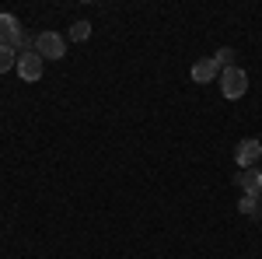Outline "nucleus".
<instances>
[{"label":"nucleus","instance_id":"7ed1b4c3","mask_svg":"<svg viewBox=\"0 0 262 259\" xmlns=\"http://www.w3.org/2000/svg\"><path fill=\"white\" fill-rule=\"evenodd\" d=\"M234 165L238 168H255V165H262V140L255 137H245L238 147H234Z\"/></svg>","mask_w":262,"mask_h":259},{"label":"nucleus","instance_id":"6e6552de","mask_svg":"<svg viewBox=\"0 0 262 259\" xmlns=\"http://www.w3.org/2000/svg\"><path fill=\"white\" fill-rule=\"evenodd\" d=\"M238 214L262 221V196H242V200H238Z\"/></svg>","mask_w":262,"mask_h":259},{"label":"nucleus","instance_id":"f03ea898","mask_svg":"<svg viewBox=\"0 0 262 259\" xmlns=\"http://www.w3.org/2000/svg\"><path fill=\"white\" fill-rule=\"evenodd\" d=\"M245 91H248V74H245L242 67H227L221 70V95L224 98H242Z\"/></svg>","mask_w":262,"mask_h":259},{"label":"nucleus","instance_id":"1a4fd4ad","mask_svg":"<svg viewBox=\"0 0 262 259\" xmlns=\"http://www.w3.org/2000/svg\"><path fill=\"white\" fill-rule=\"evenodd\" d=\"M67 39L70 42H88L91 39V21H74L70 32H67Z\"/></svg>","mask_w":262,"mask_h":259},{"label":"nucleus","instance_id":"423d86ee","mask_svg":"<svg viewBox=\"0 0 262 259\" xmlns=\"http://www.w3.org/2000/svg\"><path fill=\"white\" fill-rule=\"evenodd\" d=\"M192 84H210V81H217L221 77V63L213 60V56H203V60L192 63Z\"/></svg>","mask_w":262,"mask_h":259},{"label":"nucleus","instance_id":"9d476101","mask_svg":"<svg viewBox=\"0 0 262 259\" xmlns=\"http://www.w3.org/2000/svg\"><path fill=\"white\" fill-rule=\"evenodd\" d=\"M7 70H18V49L0 46V74H7Z\"/></svg>","mask_w":262,"mask_h":259},{"label":"nucleus","instance_id":"0eeeda50","mask_svg":"<svg viewBox=\"0 0 262 259\" xmlns=\"http://www.w3.org/2000/svg\"><path fill=\"white\" fill-rule=\"evenodd\" d=\"M234 182L245 196H262V168H245V172H238Z\"/></svg>","mask_w":262,"mask_h":259},{"label":"nucleus","instance_id":"20e7f679","mask_svg":"<svg viewBox=\"0 0 262 259\" xmlns=\"http://www.w3.org/2000/svg\"><path fill=\"white\" fill-rule=\"evenodd\" d=\"M21 39H25V28H21V21L14 14H7V11H0V46H11V49H18Z\"/></svg>","mask_w":262,"mask_h":259},{"label":"nucleus","instance_id":"39448f33","mask_svg":"<svg viewBox=\"0 0 262 259\" xmlns=\"http://www.w3.org/2000/svg\"><path fill=\"white\" fill-rule=\"evenodd\" d=\"M42 70H46V60H42L35 49L32 53H18V77L21 81H39Z\"/></svg>","mask_w":262,"mask_h":259},{"label":"nucleus","instance_id":"f257e3e1","mask_svg":"<svg viewBox=\"0 0 262 259\" xmlns=\"http://www.w3.org/2000/svg\"><path fill=\"white\" fill-rule=\"evenodd\" d=\"M35 53H39L42 60H63L67 56V39H63L60 32H39L35 35Z\"/></svg>","mask_w":262,"mask_h":259},{"label":"nucleus","instance_id":"9b49d317","mask_svg":"<svg viewBox=\"0 0 262 259\" xmlns=\"http://www.w3.org/2000/svg\"><path fill=\"white\" fill-rule=\"evenodd\" d=\"M234 56H238V53H234L231 46H221V49L213 53V60L221 63V70H227V67H234Z\"/></svg>","mask_w":262,"mask_h":259}]
</instances>
